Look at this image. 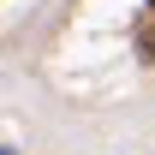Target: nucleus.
<instances>
[{
  "label": "nucleus",
  "mask_w": 155,
  "mask_h": 155,
  "mask_svg": "<svg viewBox=\"0 0 155 155\" xmlns=\"http://www.w3.org/2000/svg\"><path fill=\"white\" fill-rule=\"evenodd\" d=\"M0 155H12V149H0Z\"/></svg>",
  "instance_id": "obj_1"
}]
</instances>
